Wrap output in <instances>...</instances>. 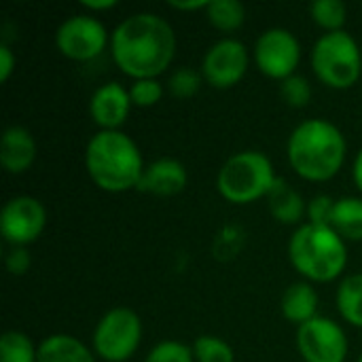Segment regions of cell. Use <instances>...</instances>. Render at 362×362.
Instances as JSON below:
<instances>
[{
	"instance_id": "34",
	"label": "cell",
	"mask_w": 362,
	"mask_h": 362,
	"mask_svg": "<svg viewBox=\"0 0 362 362\" xmlns=\"http://www.w3.org/2000/svg\"><path fill=\"white\" fill-rule=\"evenodd\" d=\"M354 182H356V187L362 191V148L358 151L356 161H354Z\"/></svg>"
},
{
	"instance_id": "28",
	"label": "cell",
	"mask_w": 362,
	"mask_h": 362,
	"mask_svg": "<svg viewBox=\"0 0 362 362\" xmlns=\"http://www.w3.org/2000/svg\"><path fill=\"white\" fill-rule=\"evenodd\" d=\"M193 350L180 341H161L157 344L144 362H193Z\"/></svg>"
},
{
	"instance_id": "8",
	"label": "cell",
	"mask_w": 362,
	"mask_h": 362,
	"mask_svg": "<svg viewBox=\"0 0 362 362\" xmlns=\"http://www.w3.org/2000/svg\"><path fill=\"white\" fill-rule=\"evenodd\" d=\"M255 62L265 76L286 81L295 74L301 62V45L291 30H265L255 45Z\"/></svg>"
},
{
	"instance_id": "23",
	"label": "cell",
	"mask_w": 362,
	"mask_h": 362,
	"mask_svg": "<svg viewBox=\"0 0 362 362\" xmlns=\"http://www.w3.org/2000/svg\"><path fill=\"white\" fill-rule=\"evenodd\" d=\"M310 11H312V19L316 21V25L327 30V34L344 30L348 8L341 0H316Z\"/></svg>"
},
{
	"instance_id": "25",
	"label": "cell",
	"mask_w": 362,
	"mask_h": 362,
	"mask_svg": "<svg viewBox=\"0 0 362 362\" xmlns=\"http://www.w3.org/2000/svg\"><path fill=\"white\" fill-rule=\"evenodd\" d=\"M280 93H282V100L293 108H305L312 100V87H310L308 78H303L299 74H293L291 78L282 81Z\"/></svg>"
},
{
	"instance_id": "32",
	"label": "cell",
	"mask_w": 362,
	"mask_h": 362,
	"mask_svg": "<svg viewBox=\"0 0 362 362\" xmlns=\"http://www.w3.org/2000/svg\"><path fill=\"white\" fill-rule=\"evenodd\" d=\"M168 4H170L172 8H176V11H199V8H208V4H210V2H206V0H193V2L170 0Z\"/></svg>"
},
{
	"instance_id": "6",
	"label": "cell",
	"mask_w": 362,
	"mask_h": 362,
	"mask_svg": "<svg viewBox=\"0 0 362 362\" xmlns=\"http://www.w3.org/2000/svg\"><path fill=\"white\" fill-rule=\"evenodd\" d=\"M312 68L327 87L350 89L362 74L361 47L346 30L322 34L312 49Z\"/></svg>"
},
{
	"instance_id": "31",
	"label": "cell",
	"mask_w": 362,
	"mask_h": 362,
	"mask_svg": "<svg viewBox=\"0 0 362 362\" xmlns=\"http://www.w3.org/2000/svg\"><path fill=\"white\" fill-rule=\"evenodd\" d=\"M13 70H15V55H13L11 47L2 42L0 45V81L6 83L11 78Z\"/></svg>"
},
{
	"instance_id": "2",
	"label": "cell",
	"mask_w": 362,
	"mask_h": 362,
	"mask_svg": "<svg viewBox=\"0 0 362 362\" xmlns=\"http://www.w3.org/2000/svg\"><path fill=\"white\" fill-rule=\"evenodd\" d=\"M288 163L310 182H327L339 174L348 144L337 125L325 119H310L295 127L288 138Z\"/></svg>"
},
{
	"instance_id": "5",
	"label": "cell",
	"mask_w": 362,
	"mask_h": 362,
	"mask_svg": "<svg viewBox=\"0 0 362 362\" xmlns=\"http://www.w3.org/2000/svg\"><path fill=\"white\" fill-rule=\"evenodd\" d=\"M276 178L274 163L267 155L259 151H244L225 161L218 172L216 187L227 202L244 206L267 197Z\"/></svg>"
},
{
	"instance_id": "3",
	"label": "cell",
	"mask_w": 362,
	"mask_h": 362,
	"mask_svg": "<svg viewBox=\"0 0 362 362\" xmlns=\"http://www.w3.org/2000/svg\"><path fill=\"white\" fill-rule=\"evenodd\" d=\"M85 165L91 180L108 193L136 189L144 172L140 148L127 134L119 129H100L89 140L85 151Z\"/></svg>"
},
{
	"instance_id": "35",
	"label": "cell",
	"mask_w": 362,
	"mask_h": 362,
	"mask_svg": "<svg viewBox=\"0 0 362 362\" xmlns=\"http://www.w3.org/2000/svg\"><path fill=\"white\" fill-rule=\"evenodd\" d=\"M356 362H362V354H361V358H358V361H356Z\"/></svg>"
},
{
	"instance_id": "12",
	"label": "cell",
	"mask_w": 362,
	"mask_h": 362,
	"mask_svg": "<svg viewBox=\"0 0 362 362\" xmlns=\"http://www.w3.org/2000/svg\"><path fill=\"white\" fill-rule=\"evenodd\" d=\"M47 225V210L45 206L30 197L19 195L4 204L0 214V231L2 238L15 248V246H28L36 242Z\"/></svg>"
},
{
	"instance_id": "24",
	"label": "cell",
	"mask_w": 362,
	"mask_h": 362,
	"mask_svg": "<svg viewBox=\"0 0 362 362\" xmlns=\"http://www.w3.org/2000/svg\"><path fill=\"white\" fill-rule=\"evenodd\" d=\"M191 350L197 362H235V354L231 346L214 335L197 337Z\"/></svg>"
},
{
	"instance_id": "30",
	"label": "cell",
	"mask_w": 362,
	"mask_h": 362,
	"mask_svg": "<svg viewBox=\"0 0 362 362\" xmlns=\"http://www.w3.org/2000/svg\"><path fill=\"white\" fill-rule=\"evenodd\" d=\"M32 265V257L23 246H15L11 248V252L6 255V269L13 276H23Z\"/></svg>"
},
{
	"instance_id": "18",
	"label": "cell",
	"mask_w": 362,
	"mask_h": 362,
	"mask_svg": "<svg viewBox=\"0 0 362 362\" xmlns=\"http://www.w3.org/2000/svg\"><path fill=\"white\" fill-rule=\"evenodd\" d=\"M36 350V362H95L89 348L72 335H51Z\"/></svg>"
},
{
	"instance_id": "14",
	"label": "cell",
	"mask_w": 362,
	"mask_h": 362,
	"mask_svg": "<svg viewBox=\"0 0 362 362\" xmlns=\"http://www.w3.org/2000/svg\"><path fill=\"white\" fill-rule=\"evenodd\" d=\"M187 180H189L187 168L178 159L163 157L144 168L142 178L136 189L142 193L159 195V197H172V195H178L187 187Z\"/></svg>"
},
{
	"instance_id": "21",
	"label": "cell",
	"mask_w": 362,
	"mask_h": 362,
	"mask_svg": "<svg viewBox=\"0 0 362 362\" xmlns=\"http://www.w3.org/2000/svg\"><path fill=\"white\" fill-rule=\"evenodd\" d=\"M206 13L210 23L221 32H235L246 19V8L238 0H212Z\"/></svg>"
},
{
	"instance_id": "20",
	"label": "cell",
	"mask_w": 362,
	"mask_h": 362,
	"mask_svg": "<svg viewBox=\"0 0 362 362\" xmlns=\"http://www.w3.org/2000/svg\"><path fill=\"white\" fill-rule=\"evenodd\" d=\"M337 310L346 322L362 329V274L341 280L337 288Z\"/></svg>"
},
{
	"instance_id": "26",
	"label": "cell",
	"mask_w": 362,
	"mask_h": 362,
	"mask_svg": "<svg viewBox=\"0 0 362 362\" xmlns=\"http://www.w3.org/2000/svg\"><path fill=\"white\" fill-rule=\"evenodd\" d=\"M161 98H163V87L157 78H140L134 81V85L129 87V100L134 106L148 108L161 102Z\"/></svg>"
},
{
	"instance_id": "10",
	"label": "cell",
	"mask_w": 362,
	"mask_h": 362,
	"mask_svg": "<svg viewBox=\"0 0 362 362\" xmlns=\"http://www.w3.org/2000/svg\"><path fill=\"white\" fill-rule=\"evenodd\" d=\"M297 348L305 362H346L348 339L331 318L316 316L297 329Z\"/></svg>"
},
{
	"instance_id": "13",
	"label": "cell",
	"mask_w": 362,
	"mask_h": 362,
	"mask_svg": "<svg viewBox=\"0 0 362 362\" xmlns=\"http://www.w3.org/2000/svg\"><path fill=\"white\" fill-rule=\"evenodd\" d=\"M132 108V100H129V91L123 89L119 83H106L102 87H98L91 95L89 102V112L91 119L95 121V125H100L104 132H115L119 129Z\"/></svg>"
},
{
	"instance_id": "27",
	"label": "cell",
	"mask_w": 362,
	"mask_h": 362,
	"mask_svg": "<svg viewBox=\"0 0 362 362\" xmlns=\"http://www.w3.org/2000/svg\"><path fill=\"white\" fill-rule=\"evenodd\" d=\"M202 72H197L195 68H178L172 76H170V91L176 95V98H191L199 91L202 87Z\"/></svg>"
},
{
	"instance_id": "11",
	"label": "cell",
	"mask_w": 362,
	"mask_h": 362,
	"mask_svg": "<svg viewBox=\"0 0 362 362\" xmlns=\"http://www.w3.org/2000/svg\"><path fill=\"white\" fill-rule=\"evenodd\" d=\"M250 57L244 42L238 38H221L206 51L202 62V76L214 89H231L244 78Z\"/></svg>"
},
{
	"instance_id": "36",
	"label": "cell",
	"mask_w": 362,
	"mask_h": 362,
	"mask_svg": "<svg viewBox=\"0 0 362 362\" xmlns=\"http://www.w3.org/2000/svg\"><path fill=\"white\" fill-rule=\"evenodd\" d=\"M361 51H362V47H361Z\"/></svg>"
},
{
	"instance_id": "15",
	"label": "cell",
	"mask_w": 362,
	"mask_h": 362,
	"mask_svg": "<svg viewBox=\"0 0 362 362\" xmlns=\"http://www.w3.org/2000/svg\"><path fill=\"white\" fill-rule=\"evenodd\" d=\"M36 159V142L34 136L21 127L11 125L4 129L0 140V163L8 174H23L32 168Z\"/></svg>"
},
{
	"instance_id": "4",
	"label": "cell",
	"mask_w": 362,
	"mask_h": 362,
	"mask_svg": "<svg viewBox=\"0 0 362 362\" xmlns=\"http://www.w3.org/2000/svg\"><path fill=\"white\" fill-rule=\"evenodd\" d=\"M288 259L293 267L312 282H333L348 263L344 238L333 227L305 223L288 242Z\"/></svg>"
},
{
	"instance_id": "19",
	"label": "cell",
	"mask_w": 362,
	"mask_h": 362,
	"mask_svg": "<svg viewBox=\"0 0 362 362\" xmlns=\"http://www.w3.org/2000/svg\"><path fill=\"white\" fill-rule=\"evenodd\" d=\"M331 227L344 238L352 242H362V199L358 197H341L335 202Z\"/></svg>"
},
{
	"instance_id": "7",
	"label": "cell",
	"mask_w": 362,
	"mask_h": 362,
	"mask_svg": "<svg viewBox=\"0 0 362 362\" xmlns=\"http://www.w3.org/2000/svg\"><path fill=\"white\" fill-rule=\"evenodd\" d=\"M142 339L140 316L129 308H115L98 322L93 331L95 354L106 362L129 361Z\"/></svg>"
},
{
	"instance_id": "33",
	"label": "cell",
	"mask_w": 362,
	"mask_h": 362,
	"mask_svg": "<svg viewBox=\"0 0 362 362\" xmlns=\"http://www.w3.org/2000/svg\"><path fill=\"white\" fill-rule=\"evenodd\" d=\"M83 6L89 11H106V8H115L117 0H83Z\"/></svg>"
},
{
	"instance_id": "29",
	"label": "cell",
	"mask_w": 362,
	"mask_h": 362,
	"mask_svg": "<svg viewBox=\"0 0 362 362\" xmlns=\"http://www.w3.org/2000/svg\"><path fill=\"white\" fill-rule=\"evenodd\" d=\"M333 197L329 195H318L308 204V218L312 225H320V227H331V218H333V208H335Z\"/></svg>"
},
{
	"instance_id": "16",
	"label": "cell",
	"mask_w": 362,
	"mask_h": 362,
	"mask_svg": "<svg viewBox=\"0 0 362 362\" xmlns=\"http://www.w3.org/2000/svg\"><path fill=\"white\" fill-rule=\"evenodd\" d=\"M267 202L272 216L282 225H299L308 214L303 197L291 185H286L284 178H276L274 187L267 193Z\"/></svg>"
},
{
	"instance_id": "22",
	"label": "cell",
	"mask_w": 362,
	"mask_h": 362,
	"mask_svg": "<svg viewBox=\"0 0 362 362\" xmlns=\"http://www.w3.org/2000/svg\"><path fill=\"white\" fill-rule=\"evenodd\" d=\"M38 350L28 335L8 331L0 337V362H36Z\"/></svg>"
},
{
	"instance_id": "17",
	"label": "cell",
	"mask_w": 362,
	"mask_h": 362,
	"mask_svg": "<svg viewBox=\"0 0 362 362\" xmlns=\"http://www.w3.org/2000/svg\"><path fill=\"white\" fill-rule=\"evenodd\" d=\"M282 316L293 325H305L316 318L318 312V293L308 282L293 284L282 297Z\"/></svg>"
},
{
	"instance_id": "1",
	"label": "cell",
	"mask_w": 362,
	"mask_h": 362,
	"mask_svg": "<svg viewBox=\"0 0 362 362\" xmlns=\"http://www.w3.org/2000/svg\"><path fill=\"white\" fill-rule=\"evenodd\" d=\"M115 64L132 78H155L174 59L176 34L170 21L155 13L125 17L110 36Z\"/></svg>"
},
{
	"instance_id": "9",
	"label": "cell",
	"mask_w": 362,
	"mask_h": 362,
	"mask_svg": "<svg viewBox=\"0 0 362 362\" xmlns=\"http://www.w3.org/2000/svg\"><path fill=\"white\" fill-rule=\"evenodd\" d=\"M108 42L104 23L89 15L68 17L55 32V45L62 55L74 62H89L98 57Z\"/></svg>"
}]
</instances>
